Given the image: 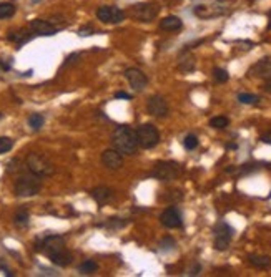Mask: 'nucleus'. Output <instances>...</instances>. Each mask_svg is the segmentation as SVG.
Returning a JSON list of instances; mask_svg holds the SVG:
<instances>
[{"label": "nucleus", "instance_id": "1", "mask_svg": "<svg viewBox=\"0 0 271 277\" xmlns=\"http://www.w3.org/2000/svg\"><path fill=\"white\" fill-rule=\"evenodd\" d=\"M39 249L43 251V254H45L48 259L55 264V266L67 267V266H70L72 261H73V254L67 249L65 239L62 236L52 234V236L43 237V241H42Z\"/></svg>", "mask_w": 271, "mask_h": 277}, {"label": "nucleus", "instance_id": "2", "mask_svg": "<svg viewBox=\"0 0 271 277\" xmlns=\"http://www.w3.org/2000/svg\"><path fill=\"white\" fill-rule=\"evenodd\" d=\"M112 144L117 151H120L122 155H135L138 149V136L137 130L130 127H118L113 131L112 136Z\"/></svg>", "mask_w": 271, "mask_h": 277}, {"label": "nucleus", "instance_id": "3", "mask_svg": "<svg viewBox=\"0 0 271 277\" xmlns=\"http://www.w3.org/2000/svg\"><path fill=\"white\" fill-rule=\"evenodd\" d=\"M25 166L30 173L40 176V178H48L55 173L53 163L48 161V158L40 153H29L27 158H25Z\"/></svg>", "mask_w": 271, "mask_h": 277}, {"label": "nucleus", "instance_id": "4", "mask_svg": "<svg viewBox=\"0 0 271 277\" xmlns=\"http://www.w3.org/2000/svg\"><path fill=\"white\" fill-rule=\"evenodd\" d=\"M40 190H42L40 176H37L34 173L22 174L20 178L15 181V186H14L15 194H17V196H20V198L35 196V194L40 193Z\"/></svg>", "mask_w": 271, "mask_h": 277}, {"label": "nucleus", "instance_id": "5", "mask_svg": "<svg viewBox=\"0 0 271 277\" xmlns=\"http://www.w3.org/2000/svg\"><path fill=\"white\" fill-rule=\"evenodd\" d=\"M150 174L158 181H173L181 174V166L175 161H160L153 166Z\"/></svg>", "mask_w": 271, "mask_h": 277}, {"label": "nucleus", "instance_id": "6", "mask_svg": "<svg viewBox=\"0 0 271 277\" xmlns=\"http://www.w3.org/2000/svg\"><path fill=\"white\" fill-rule=\"evenodd\" d=\"M137 136H138V144L145 149H152L160 143V131L152 123L140 125L137 130Z\"/></svg>", "mask_w": 271, "mask_h": 277}, {"label": "nucleus", "instance_id": "7", "mask_svg": "<svg viewBox=\"0 0 271 277\" xmlns=\"http://www.w3.org/2000/svg\"><path fill=\"white\" fill-rule=\"evenodd\" d=\"M160 12V7L156 4H135L130 9L128 15L133 17L138 22H152L156 18Z\"/></svg>", "mask_w": 271, "mask_h": 277}, {"label": "nucleus", "instance_id": "8", "mask_svg": "<svg viewBox=\"0 0 271 277\" xmlns=\"http://www.w3.org/2000/svg\"><path fill=\"white\" fill-rule=\"evenodd\" d=\"M248 75L253 78L264 80V88L271 91V58H261L260 61H256L248 70Z\"/></svg>", "mask_w": 271, "mask_h": 277}, {"label": "nucleus", "instance_id": "9", "mask_svg": "<svg viewBox=\"0 0 271 277\" xmlns=\"http://www.w3.org/2000/svg\"><path fill=\"white\" fill-rule=\"evenodd\" d=\"M215 249L216 251H226L230 248L231 237L235 234L231 226H228L226 223H218L215 228Z\"/></svg>", "mask_w": 271, "mask_h": 277}, {"label": "nucleus", "instance_id": "10", "mask_svg": "<svg viewBox=\"0 0 271 277\" xmlns=\"http://www.w3.org/2000/svg\"><path fill=\"white\" fill-rule=\"evenodd\" d=\"M195 15L200 18H213V17H220L228 12V7L222 2H213V4H203V5H197L193 9Z\"/></svg>", "mask_w": 271, "mask_h": 277}, {"label": "nucleus", "instance_id": "11", "mask_svg": "<svg viewBox=\"0 0 271 277\" xmlns=\"http://www.w3.org/2000/svg\"><path fill=\"white\" fill-rule=\"evenodd\" d=\"M97 18L103 23H122L125 20V12L113 5H105L97 10Z\"/></svg>", "mask_w": 271, "mask_h": 277}, {"label": "nucleus", "instance_id": "12", "mask_svg": "<svg viewBox=\"0 0 271 277\" xmlns=\"http://www.w3.org/2000/svg\"><path fill=\"white\" fill-rule=\"evenodd\" d=\"M147 111L152 116L165 118L168 115V103H167V100L163 98V97H160V95L150 97L148 102H147Z\"/></svg>", "mask_w": 271, "mask_h": 277}, {"label": "nucleus", "instance_id": "13", "mask_svg": "<svg viewBox=\"0 0 271 277\" xmlns=\"http://www.w3.org/2000/svg\"><path fill=\"white\" fill-rule=\"evenodd\" d=\"M125 78L128 80L130 86L133 88L135 91H143L148 85L147 75L142 70H138V68H128V70H125Z\"/></svg>", "mask_w": 271, "mask_h": 277}, {"label": "nucleus", "instance_id": "14", "mask_svg": "<svg viewBox=\"0 0 271 277\" xmlns=\"http://www.w3.org/2000/svg\"><path fill=\"white\" fill-rule=\"evenodd\" d=\"M160 221L168 229H178L183 226V219H181V214L176 207H167V209L161 212Z\"/></svg>", "mask_w": 271, "mask_h": 277}, {"label": "nucleus", "instance_id": "15", "mask_svg": "<svg viewBox=\"0 0 271 277\" xmlns=\"http://www.w3.org/2000/svg\"><path fill=\"white\" fill-rule=\"evenodd\" d=\"M102 163L106 169L118 171V169L123 166V155L120 153V151H117L115 148L105 149L102 153Z\"/></svg>", "mask_w": 271, "mask_h": 277}, {"label": "nucleus", "instance_id": "16", "mask_svg": "<svg viewBox=\"0 0 271 277\" xmlns=\"http://www.w3.org/2000/svg\"><path fill=\"white\" fill-rule=\"evenodd\" d=\"M30 30H32L34 34L37 35H45V37H50V35H55L57 34V27H53L52 22H47V20H40V18H35V20L30 22Z\"/></svg>", "mask_w": 271, "mask_h": 277}, {"label": "nucleus", "instance_id": "17", "mask_svg": "<svg viewBox=\"0 0 271 277\" xmlns=\"http://www.w3.org/2000/svg\"><path fill=\"white\" fill-rule=\"evenodd\" d=\"M90 194H92V198L97 201V204H100V206L110 203V201L113 199V191L110 190V188H106V186L93 188Z\"/></svg>", "mask_w": 271, "mask_h": 277}, {"label": "nucleus", "instance_id": "18", "mask_svg": "<svg viewBox=\"0 0 271 277\" xmlns=\"http://www.w3.org/2000/svg\"><path fill=\"white\" fill-rule=\"evenodd\" d=\"M183 27V22L180 20L178 17L175 15H170V17H165L163 20L160 22V28L165 30V32H178V30Z\"/></svg>", "mask_w": 271, "mask_h": 277}, {"label": "nucleus", "instance_id": "19", "mask_svg": "<svg viewBox=\"0 0 271 277\" xmlns=\"http://www.w3.org/2000/svg\"><path fill=\"white\" fill-rule=\"evenodd\" d=\"M30 34H34L32 30H18V32H12L10 35H9V40H12V42H15L17 45H22V43H25V42H29L30 39H32V35Z\"/></svg>", "mask_w": 271, "mask_h": 277}, {"label": "nucleus", "instance_id": "20", "mask_svg": "<svg viewBox=\"0 0 271 277\" xmlns=\"http://www.w3.org/2000/svg\"><path fill=\"white\" fill-rule=\"evenodd\" d=\"M195 65H197V60H195V56L186 53V55H181L180 56V64H178V68L181 72H192L195 70Z\"/></svg>", "mask_w": 271, "mask_h": 277}, {"label": "nucleus", "instance_id": "21", "mask_svg": "<svg viewBox=\"0 0 271 277\" xmlns=\"http://www.w3.org/2000/svg\"><path fill=\"white\" fill-rule=\"evenodd\" d=\"M248 262L251 266H255L258 269H266L271 266V257L269 256H250L248 257Z\"/></svg>", "mask_w": 271, "mask_h": 277}, {"label": "nucleus", "instance_id": "22", "mask_svg": "<svg viewBox=\"0 0 271 277\" xmlns=\"http://www.w3.org/2000/svg\"><path fill=\"white\" fill-rule=\"evenodd\" d=\"M15 10H17V7L14 4L2 2L0 4V18H2V20H5V18H12L15 15Z\"/></svg>", "mask_w": 271, "mask_h": 277}, {"label": "nucleus", "instance_id": "23", "mask_svg": "<svg viewBox=\"0 0 271 277\" xmlns=\"http://www.w3.org/2000/svg\"><path fill=\"white\" fill-rule=\"evenodd\" d=\"M97 270H98V264L92 259H87L78 266L80 274H93V272H97Z\"/></svg>", "mask_w": 271, "mask_h": 277}, {"label": "nucleus", "instance_id": "24", "mask_svg": "<svg viewBox=\"0 0 271 277\" xmlns=\"http://www.w3.org/2000/svg\"><path fill=\"white\" fill-rule=\"evenodd\" d=\"M29 212L27 209H18L17 214H15V218H14V223L17 228H27L29 226Z\"/></svg>", "mask_w": 271, "mask_h": 277}, {"label": "nucleus", "instance_id": "25", "mask_svg": "<svg viewBox=\"0 0 271 277\" xmlns=\"http://www.w3.org/2000/svg\"><path fill=\"white\" fill-rule=\"evenodd\" d=\"M43 123H45V118H43V115H40V113H34V115H30L29 118V127L35 131H39L43 127Z\"/></svg>", "mask_w": 271, "mask_h": 277}, {"label": "nucleus", "instance_id": "26", "mask_svg": "<svg viewBox=\"0 0 271 277\" xmlns=\"http://www.w3.org/2000/svg\"><path fill=\"white\" fill-rule=\"evenodd\" d=\"M230 125V119L226 116H215L210 119V127L211 128H216V130H223Z\"/></svg>", "mask_w": 271, "mask_h": 277}, {"label": "nucleus", "instance_id": "27", "mask_svg": "<svg viewBox=\"0 0 271 277\" xmlns=\"http://www.w3.org/2000/svg\"><path fill=\"white\" fill-rule=\"evenodd\" d=\"M238 102L243 103V105H256L258 102H260V97L251 95V93H239Z\"/></svg>", "mask_w": 271, "mask_h": 277}, {"label": "nucleus", "instance_id": "28", "mask_svg": "<svg viewBox=\"0 0 271 277\" xmlns=\"http://www.w3.org/2000/svg\"><path fill=\"white\" fill-rule=\"evenodd\" d=\"M12 148H14V140L9 136H0V155L7 153Z\"/></svg>", "mask_w": 271, "mask_h": 277}, {"label": "nucleus", "instance_id": "29", "mask_svg": "<svg viewBox=\"0 0 271 277\" xmlns=\"http://www.w3.org/2000/svg\"><path fill=\"white\" fill-rule=\"evenodd\" d=\"M213 77H215V80L218 81V83H225V81H228L230 75L226 70H223V68H215V72H213Z\"/></svg>", "mask_w": 271, "mask_h": 277}, {"label": "nucleus", "instance_id": "30", "mask_svg": "<svg viewBox=\"0 0 271 277\" xmlns=\"http://www.w3.org/2000/svg\"><path fill=\"white\" fill-rule=\"evenodd\" d=\"M183 146L186 148V149H195L198 146V138L195 136V135H188L185 140H183Z\"/></svg>", "mask_w": 271, "mask_h": 277}, {"label": "nucleus", "instance_id": "31", "mask_svg": "<svg viewBox=\"0 0 271 277\" xmlns=\"http://www.w3.org/2000/svg\"><path fill=\"white\" fill-rule=\"evenodd\" d=\"M200 270H201V266H200V264H195V266L190 269V270H188V275H198L200 274Z\"/></svg>", "mask_w": 271, "mask_h": 277}, {"label": "nucleus", "instance_id": "32", "mask_svg": "<svg viewBox=\"0 0 271 277\" xmlns=\"http://www.w3.org/2000/svg\"><path fill=\"white\" fill-rule=\"evenodd\" d=\"M115 98H123V100H131L130 93H125V91H117L115 93Z\"/></svg>", "mask_w": 271, "mask_h": 277}, {"label": "nucleus", "instance_id": "33", "mask_svg": "<svg viewBox=\"0 0 271 277\" xmlns=\"http://www.w3.org/2000/svg\"><path fill=\"white\" fill-rule=\"evenodd\" d=\"M82 37H85V35H92L93 34V28L92 27H85V28H80V32H78Z\"/></svg>", "mask_w": 271, "mask_h": 277}, {"label": "nucleus", "instance_id": "34", "mask_svg": "<svg viewBox=\"0 0 271 277\" xmlns=\"http://www.w3.org/2000/svg\"><path fill=\"white\" fill-rule=\"evenodd\" d=\"M261 141H263V143H266V144H271V130L268 131V133H264V135L261 136Z\"/></svg>", "mask_w": 271, "mask_h": 277}, {"label": "nucleus", "instance_id": "35", "mask_svg": "<svg viewBox=\"0 0 271 277\" xmlns=\"http://www.w3.org/2000/svg\"><path fill=\"white\" fill-rule=\"evenodd\" d=\"M226 148H230V149H236L238 146H236L235 143H230V144H228V146H226Z\"/></svg>", "mask_w": 271, "mask_h": 277}, {"label": "nucleus", "instance_id": "36", "mask_svg": "<svg viewBox=\"0 0 271 277\" xmlns=\"http://www.w3.org/2000/svg\"><path fill=\"white\" fill-rule=\"evenodd\" d=\"M269 28H271V12H269Z\"/></svg>", "mask_w": 271, "mask_h": 277}, {"label": "nucleus", "instance_id": "37", "mask_svg": "<svg viewBox=\"0 0 271 277\" xmlns=\"http://www.w3.org/2000/svg\"><path fill=\"white\" fill-rule=\"evenodd\" d=\"M0 118H2V115H0Z\"/></svg>", "mask_w": 271, "mask_h": 277}]
</instances>
